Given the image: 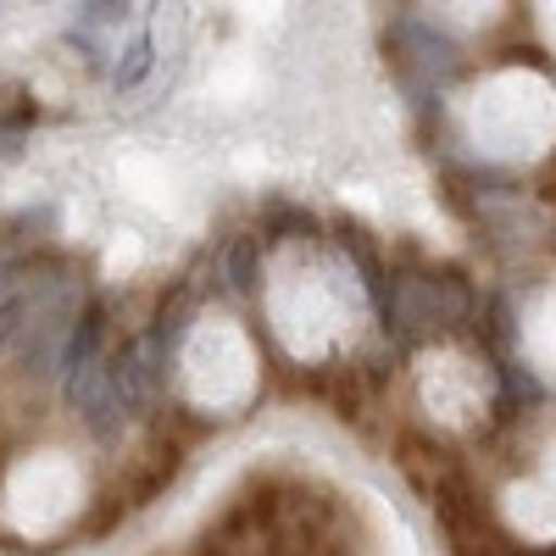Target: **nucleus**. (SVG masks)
I'll use <instances>...</instances> for the list:
<instances>
[{
    "instance_id": "obj_3",
    "label": "nucleus",
    "mask_w": 556,
    "mask_h": 556,
    "mask_svg": "<svg viewBox=\"0 0 556 556\" xmlns=\"http://www.w3.org/2000/svg\"><path fill=\"white\" fill-rule=\"evenodd\" d=\"M223 278H228V290H235L240 301L256 295V278H262V235L251 228V235H235L223 245Z\"/></svg>"
},
{
    "instance_id": "obj_1",
    "label": "nucleus",
    "mask_w": 556,
    "mask_h": 556,
    "mask_svg": "<svg viewBox=\"0 0 556 556\" xmlns=\"http://www.w3.org/2000/svg\"><path fill=\"white\" fill-rule=\"evenodd\" d=\"M285 490H278L273 479H262V484H251V490H240V501L223 513V523H217V545H228L235 551V540H256V534H267L273 523H278V501Z\"/></svg>"
},
{
    "instance_id": "obj_6",
    "label": "nucleus",
    "mask_w": 556,
    "mask_h": 556,
    "mask_svg": "<svg viewBox=\"0 0 556 556\" xmlns=\"http://www.w3.org/2000/svg\"><path fill=\"white\" fill-rule=\"evenodd\" d=\"M23 329H28V290H12L7 301H0V351L17 345Z\"/></svg>"
},
{
    "instance_id": "obj_5",
    "label": "nucleus",
    "mask_w": 556,
    "mask_h": 556,
    "mask_svg": "<svg viewBox=\"0 0 556 556\" xmlns=\"http://www.w3.org/2000/svg\"><path fill=\"white\" fill-rule=\"evenodd\" d=\"M151 34H134L128 45H123V51H117V62H112V89H134L139 78H146L151 73Z\"/></svg>"
},
{
    "instance_id": "obj_4",
    "label": "nucleus",
    "mask_w": 556,
    "mask_h": 556,
    "mask_svg": "<svg viewBox=\"0 0 556 556\" xmlns=\"http://www.w3.org/2000/svg\"><path fill=\"white\" fill-rule=\"evenodd\" d=\"M262 235H267V240H317L323 223H317V212H306V206H295V201H273V206L262 212Z\"/></svg>"
},
{
    "instance_id": "obj_2",
    "label": "nucleus",
    "mask_w": 556,
    "mask_h": 556,
    "mask_svg": "<svg viewBox=\"0 0 556 556\" xmlns=\"http://www.w3.org/2000/svg\"><path fill=\"white\" fill-rule=\"evenodd\" d=\"M334 228H340V245L351 251V262L362 267V285H367V295H374V306L384 312V306H390V285H395V273L384 267V256H379L374 235H367V228H362L356 217H340Z\"/></svg>"
}]
</instances>
